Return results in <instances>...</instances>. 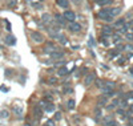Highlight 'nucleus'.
<instances>
[{
    "mask_svg": "<svg viewBox=\"0 0 133 126\" xmlns=\"http://www.w3.org/2000/svg\"><path fill=\"white\" fill-rule=\"evenodd\" d=\"M96 16H97V19H98V20H103L104 23H113V20H115V17H113V16H110V15H109L108 7L101 8V9H100L98 12L96 13Z\"/></svg>",
    "mask_w": 133,
    "mask_h": 126,
    "instance_id": "nucleus-1",
    "label": "nucleus"
},
{
    "mask_svg": "<svg viewBox=\"0 0 133 126\" xmlns=\"http://www.w3.org/2000/svg\"><path fill=\"white\" fill-rule=\"evenodd\" d=\"M29 37H31V40L33 43H36V44H41V43H44V40H45L44 36L37 31H31L29 32Z\"/></svg>",
    "mask_w": 133,
    "mask_h": 126,
    "instance_id": "nucleus-2",
    "label": "nucleus"
},
{
    "mask_svg": "<svg viewBox=\"0 0 133 126\" xmlns=\"http://www.w3.org/2000/svg\"><path fill=\"white\" fill-rule=\"evenodd\" d=\"M64 19L66 21H69V23H73L76 20V13H75V11H71V9H66L64 11V13H63Z\"/></svg>",
    "mask_w": 133,
    "mask_h": 126,
    "instance_id": "nucleus-3",
    "label": "nucleus"
},
{
    "mask_svg": "<svg viewBox=\"0 0 133 126\" xmlns=\"http://www.w3.org/2000/svg\"><path fill=\"white\" fill-rule=\"evenodd\" d=\"M32 114H33V118L36 121H40V118L43 117V109L40 108V105H35L32 109Z\"/></svg>",
    "mask_w": 133,
    "mask_h": 126,
    "instance_id": "nucleus-4",
    "label": "nucleus"
},
{
    "mask_svg": "<svg viewBox=\"0 0 133 126\" xmlns=\"http://www.w3.org/2000/svg\"><path fill=\"white\" fill-rule=\"evenodd\" d=\"M68 29L71 32H73V33H77V32L81 31V24H79V23H76V21L69 23V24H68Z\"/></svg>",
    "mask_w": 133,
    "mask_h": 126,
    "instance_id": "nucleus-5",
    "label": "nucleus"
},
{
    "mask_svg": "<svg viewBox=\"0 0 133 126\" xmlns=\"http://www.w3.org/2000/svg\"><path fill=\"white\" fill-rule=\"evenodd\" d=\"M108 11H109V15L110 16H113V17H116V16H118L121 12H123V8L121 7H108Z\"/></svg>",
    "mask_w": 133,
    "mask_h": 126,
    "instance_id": "nucleus-6",
    "label": "nucleus"
},
{
    "mask_svg": "<svg viewBox=\"0 0 133 126\" xmlns=\"http://www.w3.org/2000/svg\"><path fill=\"white\" fill-rule=\"evenodd\" d=\"M96 104H97L96 106H98V108H105L107 104H108V98H107L105 96H98Z\"/></svg>",
    "mask_w": 133,
    "mask_h": 126,
    "instance_id": "nucleus-7",
    "label": "nucleus"
},
{
    "mask_svg": "<svg viewBox=\"0 0 133 126\" xmlns=\"http://www.w3.org/2000/svg\"><path fill=\"white\" fill-rule=\"evenodd\" d=\"M53 39H56L60 44H63V45H66V44H68V39H66V36L65 35H63V33H56V35H55L53 36Z\"/></svg>",
    "mask_w": 133,
    "mask_h": 126,
    "instance_id": "nucleus-8",
    "label": "nucleus"
},
{
    "mask_svg": "<svg viewBox=\"0 0 133 126\" xmlns=\"http://www.w3.org/2000/svg\"><path fill=\"white\" fill-rule=\"evenodd\" d=\"M96 80V76H95V73H89V74H87L85 76V78H84V85L85 86H89L93 81Z\"/></svg>",
    "mask_w": 133,
    "mask_h": 126,
    "instance_id": "nucleus-9",
    "label": "nucleus"
},
{
    "mask_svg": "<svg viewBox=\"0 0 133 126\" xmlns=\"http://www.w3.org/2000/svg\"><path fill=\"white\" fill-rule=\"evenodd\" d=\"M118 105H120L118 98H115V100H112V102H110L109 105H107L105 108H107V110H116V109L118 108Z\"/></svg>",
    "mask_w": 133,
    "mask_h": 126,
    "instance_id": "nucleus-10",
    "label": "nucleus"
},
{
    "mask_svg": "<svg viewBox=\"0 0 133 126\" xmlns=\"http://www.w3.org/2000/svg\"><path fill=\"white\" fill-rule=\"evenodd\" d=\"M41 21L44 23V24H53L52 15H51V13H43V16H41Z\"/></svg>",
    "mask_w": 133,
    "mask_h": 126,
    "instance_id": "nucleus-11",
    "label": "nucleus"
},
{
    "mask_svg": "<svg viewBox=\"0 0 133 126\" xmlns=\"http://www.w3.org/2000/svg\"><path fill=\"white\" fill-rule=\"evenodd\" d=\"M51 59L52 60H60V59H63L64 57V52H60V51H53V52H51Z\"/></svg>",
    "mask_w": 133,
    "mask_h": 126,
    "instance_id": "nucleus-12",
    "label": "nucleus"
},
{
    "mask_svg": "<svg viewBox=\"0 0 133 126\" xmlns=\"http://www.w3.org/2000/svg\"><path fill=\"white\" fill-rule=\"evenodd\" d=\"M96 4L100 5V7H103V8H105V7L112 5V4H113V0H98Z\"/></svg>",
    "mask_w": 133,
    "mask_h": 126,
    "instance_id": "nucleus-13",
    "label": "nucleus"
},
{
    "mask_svg": "<svg viewBox=\"0 0 133 126\" xmlns=\"http://www.w3.org/2000/svg\"><path fill=\"white\" fill-rule=\"evenodd\" d=\"M56 3H57V5L60 8H64L65 11L68 9V7H69V0H56Z\"/></svg>",
    "mask_w": 133,
    "mask_h": 126,
    "instance_id": "nucleus-14",
    "label": "nucleus"
},
{
    "mask_svg": "<svg viewBox=\"0 0 133 126\" xmlns=\"http://www.w3.org/2000/svg\"><path fill=\"white\" fill-rule=\"evenodd\" d=\"M55 20H56L59 24H60V27H64V25H65V21H66V20L64 19V16L60 15V13H56V15H55Z\"/></svg>",
    "mask_w": 133,
    "mask_h": 126,
    "instance_id": "nucleus-15",
    "label": "nucleus"
},
{
    "mask_svg": "<svg viewBox=\"0 0 133 126\" xmlns=\"http://www.w3.org/2000/svg\"><path fill=\"white\" fill-rule=\"evenodd\" d=\"M5 44H7V45H15V44H16V37L12 36V35H8V36L5 37Z\"/></svg>",
    "mask_w": 133,
    "mask_h": 126,
    "instance_id": "nucleus-16",
    "label": "nucleus"
},
{
    "mask_svg": "<svg viewBox=\"0 0 133 126\" xmlns=\"http://www.w3.org/2000/svg\"><path fill=\"white\" fill-rule=\"evenodd\" d=\"M125 24V17H120V19H117V20H115L113 21V27L116 28V27H121V25H124Z\"/></svg>",
    "mask_w": 133,
    "mask_h": 126,
    "instance_id": "nucleus-17",
    "label": "nucleus"
},
{
    "mask_svg": "<svg viewBox=\"0 0 133 126\" xmlns=\"http://www.w3.org/2000/svg\"><path fill=\"white\" fill-rule=\"evenodd\" d=\"M71 72L66 69L65 66H61V68H59V71H57V76H60V77H63V76H66V74H69Z\"/></svg>",
    "mask_w": 133,
    "mask_h": 126,
    "instance_id": "nucleus-18",
    "label": "nucleus"
},
{
    "mask_svg": "<svg viewBox=\"0 0 133 126\" xmlns=\"http://www.w3.org/2000/svg\"><path fill=\"white\" fill-rule=\"evenodd\" d=\"M112 41H113V44H120V41H121V35H120V33H115L113 32Z\"/></svg>",
    "mask_w": 133,
    "mask_h": 126,
    "instance_id": "nucleus-19",
    "label": "nucleus"
},
{
    "mask_svg": "<svg viewBox=\"0 0 133 126\" xmlns=\"http://www.w3.org/2000/svg\"><path fill=\"white\" fill-rule=\"evenodd\" d=\"M75 106H76V102H75V100H73V98H71V100L66 101V108H68L69 110H73V109H75Z\"/></svg>",
    "mask_w": 133,
    "mask_h": 126,
    "instance_id": "nucleus-20",
    "label": "nucleus"
},
{
    "mask_svg": "<svg viewBox=\"0 0 133 126\" xmlns=\"http://www.w3.org/2000/svg\"><path fill=\"white\" fill-rule=\"evenodd\" d=\"M44 110H45V111H49V113H52V111L55 110V105L52 104V102H47L45 106H44Z\"/></svg>",
    "mask_w": 133,
    "mask_h": 126,
    "instance_id": "nucleus-21",
    "label": "nucleus"
},
{
    "mask_svg": "<svg viewBox=\"0 0 133 126\" xmlns=\"http://www.w3.org/2000/svg\"><path fill=\"white\" fill-rule=\"evenodd\" d=\"M127 31H128V25H127V23L124 25H121L118 29H117V33H120V35H123V33H125L127 35Z\"/></svg>",
    "mask_w": 133,
    "mask_h": 126,
    "instance_id": "nucleus-22",
    "label": "nucleus"
},
{
    "mask_svg": "<svg viewBox=\"0 0 133 126\" xmlns=\"http://www.w3.org/2000/svg\"><path fill=\"white\" fill-rule=\"evenodd\" d=\"M14 113L16 114L19 118H21V114H23V109L19 108V106H14Z\"/></svg>",
    "mask_w": 133,
    "mask_h": 126,
    "instance_id": "nucleus-23",
    "label": "nucleus"
},
{
    "mask_svg": "<svg viewBox=\"0 0 133 126\" xmlns=\"http://www.w3.org/2000/svg\"><path fill=\"white\" fill-rule=\"evenodd\" d=\"M47 84H48V85H56V84H57V77H53V76H51V77L48 78Z\"/></svg>",
    "mask_w": 133,
    "mask_h": 126,
    "instance_id": "nucleus-24",
    "label": "nucleus"
},
{
    "mask_svg": "<svg viewBox=\"0 0 133 126\" xmlns=\"http://www.w3.org/2000/svg\"><path fill=\"white\" fill-rule=\"evenodd\" d=\"M95 114H96V118H97V117H101V116H103V108L96 106V108H95Z\"/></svg>",
    "mask_w": 133,
    "mask_h": 126,
    "instance_id": "nucleus-25",
    "label": "nucleus"
},
{
    "mask_svg": "<svg viewBox=\"0 0 133 126\" xmlns=\"http://www.w3.org/2000/svg\"><path fill=\"white\" fill-rule=\"evenodd\" d=\"M61 118H63V113H61V111H56V113H55V117H53V121H55V122L60 121Z\"/></svg>",
    "mask_w": 133,
    "mask_h": 126,
    "instance_id": "nucleus-26",
    "label": "nucleus"
},
{
    "mask_svg": "<svg viewBox=\"0 0 133 126\" xmlns=\"http://www.w3.org/2000/svg\"><path fill=\"white\" fill-rule=\"evenodd\" d=\"M63 92H64V94H71L73 92V89L71 86H63Z\"/></svg>",
    "mask_w": 133,
    "mask_h": 126,
    "instance_id": "nucleus-27",
    "label": "nucleus"
},
{
    "mask_svg": "<svg viewBox=\"0 0 133 126\" xmlns=\"http://www.w3.org/2000/svg\"><path fill=\"white\" fill-rule=\"evenodd\" d=\"M120 106L123 108V109H128V108H129L128 100H123V101H120Z\"/></svg>",
    "mask_w": 133,
    "mask_h": 126,
    "instance_id": "nucleus-28",
    "label": "nucleus"
},
{
    "mask_svg": "<svg viewBox=\"0 0 133 126\" xmlns=\"http://www.w3.org/2000/svg\"><path fill=\"white\" fill-rule=\"evenodd\" d=\"M9 117V111L8 110H2L0 111V118H8Z\"/></svg>",
    "mask_w": 133,
    "mask_h": 126,
    "instance_id": "nucleus-29",
    "label": "nucleus"
},
{
    "mask_svg": "<svg viewBox=\"0 0 133 126\" xmlns=\"http://www.w3.org/2000/svg\"><path fill=\"white\" fill-rule=\"evenodd\" d=\"M95 85H96L98 89H101V88L105 85V82H104V81H101V80H98V78H97V80H96V82H95Z\"/></svg>",
    "mask_w": 133,
    "mask_h": 126,
    "instance_id": "nucleus-30",
    "label": "nucleus"
},
{
    "mask_svg": "<svg viewBox=\"0 0 133 126\" xmlns=\"http://www.w3.org/2000/svg\"><path fill=\"white\" fill-rule=\"evenodd\" d=\"M31 5L35 9H43V4L41 3H31Z\"/></svg>",
    "mask_w": 133,
    "mask_h": 126,
    "instance_id": "nucleus-31",
    "label": "nucleus"
},
{
    "mask_svg": "<svg viewBox=\"0 0 133 126\" xmlns=\"http://www.w3.org/2000/svg\"><path fill=\"white\" fill-rule=\"evenodd\" d=\"M117 54H118V51L117 49H113V51L109 52V57H112V59H113V57H117Z\"/></svg>",
    "mask_w": 133,
    "mask_h": 126,
    "instance_id": "nucleus-32",
    "label": "nucleus"
},
{
    "mask_svg": "<svg viewBox=\"0 0 133 126\" xmlns=\"http://www.w3.org/2000/svg\"><path fill=\"white\" fill-rule=\"evenodd\" d=\"M16 4H17V0H9L8 2V7H16Z\"/></svg>",
    "mask_w": 133,
    "mask_h": 126,
    "instance_id": "nucleus-33",
    "label": "nucleus"
},
{
    "mask_svg": "<svg viewBox=\"0 0 133 126\" xmlns=\"http://www.w3.org/2000/svg\"><path fill=\"white\" fill-rule=\"evenodd\" d=\"M125 39H127L128 41L133 43V33H127V35H125Z\"/></svg>",
    "mask_w": 133,
    "mask_h": 126,
    "instance_id": "nucleus-34",
    "label": "nucleus"
},
{
    "mask_svg": "<svg viewBox=\"0 0 133 126\" xmlns=\"http://www.w3.org/2000/svg\"><path fill=\"white\" fill-rule=\"evenodd\" d=\"M53 64H55V66H60V68H61V66H64V65L66 64V61H65V60H61L60 62H53Z\"/></svg>",
    "mask_w": 133,
    "mask_h": 126,
    "instance_id": "nucleus-35",
    "label": "nucleus"
},
{
    "mask_svg": "<svg viewBox=\"0 0 133 126\" xmlns=\"http://www.w3.org/2000/svg\"><path fill=\"white\" fill-rule=\"evenodd\" d=\"M100 43H101V45H104V47H108V45L110 44L107 39H103V37H101V41H100Z\"/></svg>",
    "mask_w": 133,
    "mask_h": 126,
    "instance_id": "nucleus-36",
    "label": "nucleus"
},
{
    "mask_svg": "<svg viewBox=\"0 0 133 126\" xmlns=\"http://www.w3.org/2000/svg\"><path fill=\"white\" fill-rule=\"evenodd\" d=\"M130 98H133V90L128 92V93L125 94V100H130Z\"/></svg>",
    "mask_w": 133,
    "mask_h": 126,
    "instance_id": "nucleus-37",
    "label": "nucleus"
},
{
    "mask_svg": "<svg viewBox=\"0 0 133 126\" xmlns=\"http://www.w3.org/2000/svg\"><path fill=\"white\" fill-rule=\"evenodd\" d=\"M117 51L120 52V51H125V45H123V44H117Z\"/></svg>",
    "mask_w": 133,
    "mask_h": 126,
    "instance_id": "nucleus-38",
    "label": "nucleus"
},
{
    "mask_svg": "<svg viewBox=\"0 0 133 126\" xmlns=\"http://www.w3.org/2000/svg\"><path fill=\"white\" fill-rule=\"evenodd\" d=\"M71 2L75 4V5H81V3H83V0H71Z\"/></svg>",
    "mask_w": 133,
    "mask_h": 126,
    "instance_id": "nucleus-39",
    "label": "nucleus"
},
{
    "mask_svg": "<svg viewBox=\"0 0 133 126\" xmlns=\"http://www.w3.org/2000/svg\"><path fill=\"white\" fill-rule=\"evenodd\" d=\"M45 125H47V126H56V125H55V121H53V120H48Z\"/></svg>",
    "mask_w": 133,
    "mask_h": 126,
    "instance_id": "nucleus-40",
    "label": "nucleus"
},
{
    "mask_svg": "<svg viewBox=\"0 0 133 126\" xmlns=\"http://www.w3.org/2000/svg\"><path fill=\"white\" fill-rule=\"evenodd\" d=\"M127 111H128V114H129V116H132V114H133V104H132V105L128 108V110H127Z\"/></svg>",
    "mask_w": 133,
    "mask_h": 126,
    "instance_id": "nucleus-41",
    "label": "nucleus"
},
{
    "mask_svg": "<svg viewBox=\"0 0 133 126\" xmlns=\"http://www.w3.org/2000/svg\"><path fill=\"white\" fill-rule=\"evenodd\" d=\"M44 97H45V100H47V101H52V96H51V94H48V93H47L45 96H44Z\"/></svg>",
    "mask_w": 133,
    "mask_h": 126,
    "instance_id": "nucleus-42",
    "label": "nucleus"
},
{
    "mask_svg": "<svg viewBox=\"0 0 133 126\" xmlns=\"http://www.w3.org/2000/svg\"><path fill=\"white\" fill-rule=\"evenodd\" d=\"M125 49H129V51H133V45H125Z\"/></svg>",
    "mask_w": 133,
    "mask_h": 126,
    "instance_id": "nucleus-43",
    "label": "nucleus"
},
{
    "mask_svg": "<svg viewBox=\"0 0 133 126\" xmlns=\"http://www.w3.org/2000/svg\"><path fill=\"white\" fill-rule=\"evenodd\" d=\"M5 25H7V31H11V24L8 21H5Z\"/></svg>",
    "mask_w": 133,
    "mask_h": 126,
    "instance_id": "nucleus-44",
    "label": "nucleus"
},
{
    "mask_svg": "<svg viewBox=\"0 0 133 126\" xmlns=\"http://www.w3.org/2000/svg\"><path fill=\"white\" fill-rule=\"evenodd\" d=\"M123 62H125V59H123V57H121V59L118 60V64H123Z\"/></svg>",
    "mask_w": 133,
    "mask_h": 126,
    "instance_id": "nucleus-45",
    "label": "nucleus"
},
{
    "mask_svg": "<svg viewBox=\"0 0 133 126\" xmlns=\"http://www.w3.org/2000/svg\"><path fill=\"white\" fill-rule=\"evenodd\" d=\"M130 31H132V33H133V25H132V27H130Z\"/></svg>",
    "mask_w": 133,
    "mask_h": 126,
    "instance_id": "nucleus-46",
    "label": "nucleus"
},
{
    "mask_svg": "<svg viewBox=\"0 0 133 126\" xmlns=\"http://www.w3.org/2000/svg\"><path fill=\"white\" fill-rule=\"evenodd\" d=\"M25 3H31V0H25Z\"/></svg>",
    "mask_w": 133,
    "mask_h": 126,
    "instance_id": "nucleus-47",
    "label": "nucleus"
},
{
    "mask_svg": "<svg viewBox=\"0 0 133 126\" xmlns=\"http://www.w3.org/2000/svg\"><path fill=\"white\" fill-rule=\"evenodd\" d=\"M39 2H40V3H43V2H44V0H39Z\"/></svg>",
    "mask_w": 133,
    "mask_h": 126,
    "instance_id": "nucleus-48",
    "label": "nucleus"
},
{
    "mask_svg": "<svg viewBox=\"0 0 133 126\" xmlns=\"http://www.w3.org/2000/svg\"><path fill=\"white\" fill-rule=\"evenodd\" d=\"M93 2H95V3H97V2H98V0H93Z\"/></svg>",
    "mask_w": 133,
    "mask_h": 126,
    "instance_id": "nucleus-49",
    "label": "nucleus"
},
{
    "mask_svg": "<svg viewBox=\"0 0 133 126\" xmlns=\"http://www.w3.org/2000/svg\"><path fill=\"white\" fill-rule=\"evenodd\" d=\"M43 126H47V125H43Z\"/></svg>",
    "mask_w": 133,
    "mask_h": 126,
    "instance_id": "nucleus-50",
    "label": "nucleus"
}]
</instances>
